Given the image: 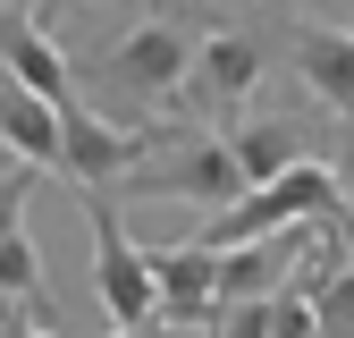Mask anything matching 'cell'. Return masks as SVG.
<instances>
[{
    "label": "cell",
    "instance_id": "cell-5",
    "mask_svg": "<svg viewBox=\"0 0 354 338\" xmlns=\"http://www.w3.org/2000/svg\"><path fill=\"white\" fill-rule=\"evenodd\" d=\"M279 60L295 68L304 94H313V110L354 136V26H337V17H287L279 26Z\"/></svg>",
    "mask_w": 354,
    "mask_h": 338
},
{
    "label": "cell",
    "instance_id": "cell-10",
    "mask_svg": "<svg viewBox=\"0 0 354 338\" xmlns=\"http://www.w3.org/2000/svg\"><path fill=\"white\" fill-rule=\"evenodd\" d=\"M313 330H321V338H354V263L313 296Z\"/></svg>",
    "mask_w": 354,
    "mask_h": 338
},
{
    "label": "cell",
    "instance_id": "cell-6",
    "mask_svg": "<svg viewBox=\"0 0 354 338\" xmlns=\"http://www.w3.org/2000/svg\"><path fill=\"white\" fill-rule=\"evenodd\" d=\"M26 186H34V169L0 178V313H34V330H59L51 279H42V245L26 237Z\"/></svg>",
    "mask_w": 354,
    "mask_h": 338
},
{
    "label": "cell",
    "instance_id": "cell-4",
    "mask_svg": "<svg viewBox=\"0 0 354 338\" xmlns=\"http://www.w3.org/2000/svg\"><path fill=\"white\" fill-rule=\"evenodd\" d=\"M84 211H93V296H102V313H110V338L152 330V321H160L152 254L127 237V211H118V203H84Z\"/></svg>",
    "mask_w": 354,
    "mask_h": 338
},
{
    "label": "cell",
    "instance_id": "cell-9",
    "mask_svg": "<svg viewBox=\"0 0 354 338\" xmlns=\"http://www.w3.org/2000/svg\"><path fill=\"white\" fill-rule=\"evenodd\" d=\"M0 152H9L17 169H59L68 161V118H59V102H42V94H26V84H9L0 76Z\"/></svg>",
    "mask_w": 354,
    "mask_h": 338
},
{
    "label": "cell",
    "instance_id": "cell-1",
    "mask_svg": "<svg viewBox=\"0 0 354 338\" xmlns=\"http://www.w3.org/2000/svg\"><path fill=\"white\" fill-rule=\"evenodd\" d=\"M211 26H219V9H136L84 60V110L118 136H160L177 118V94H186Z\"/></svg>",
    "mask_w": 354,
    "mask_h": 338
},
{
    "label": "cell",
    "instance_id": "cell-8",
    "mask_svg": "<svg viewBox=\"0 0 354 338\" xmlns=\"http://www.w3.org/2000/svg\"><path fill=\"white\" fill-rule=\"evenodd\" d=\"M0 76L9 84H26V94H42V102H84V84H76V60L51 42V26H42L34 9H0Z\"/></svg>",
    "mask_w": 354,
    "mask_h": 338
},
{
    "label": "cell",
    "instance_id": "cell-12",
    "mask_svg": "<svg viewBox=\"0 0 354 338\" xmlns=\"http://www.w3.org/2000/svg\"><path fill=\"white\" fill-rule=\"evenodd\" d=\"M0 338H59V330H26L17 313H0Z\"/></svg>",
    "mask_w": 354,
    "mask_h": 338
},
{
    "label": "cell",
    "instance_id": "cell-3",
    "mask_svg": "<svg viewBox=\"0 0 354 338\" xmlns=\"http://www.w3.org/2000/svg\"><path fill=\"white\" fill-rule=\"evenodd\" d=\"M118 195H144V203H186V211H211V220H228V211H236L253 186H245V169H236L228 136L169 118L160 136H152V152H144V169H136Z\"/></svg>",
    "mask_w": 354,
    "mask_h": 338
},
{
    "label": "cell",
    "instance_id": "cell-2",
    "mask_svg": "<svg viewBox=\"0 0 354 338\" xmlns=\"http://www.w3.org/2000/svg\"><path fill=\"white\" fill-rule=\"evenodd\" d=\"M270 60H279V26L270 17H219L203 34V51H194L177 118L211 127V136H236V127L253 118V94H261V76H270Z\"/></svg>",
    "mask_w": 354,
    "mask_h": 338
},
{
    "label": "cell",
    "instance_id": "cell-7",
    "mask_svg": "<svg viewBox=\"0 0 354 338\" xmlns=\"http://www.w3.org/2000/svg\"><path fill=\"white\" fill-rule=\"evenodd\" d=\"M152 254V296H160V321L169 330H203L219 321V254L211 245H144Z\"/></svg>",
    "mask_w": 354,
    "mask_h": 338
},
{
    "label": "cell",
    "instance_id": "cell-11",
    "mask_svg": "<svg viewBox=\"0 0 354 338\" xmlns=\"http://www.w3.org/2000/svg\"><path fill=\"white\" fill-rule=\"evenodd\" d=\"M329 178H337V203H346V220H354V136L337 144V161H329Z\"/></svg>",
    "mask_w": 354,
    "mask_h": 338
}]
</instances>
